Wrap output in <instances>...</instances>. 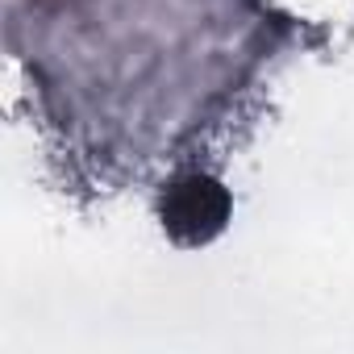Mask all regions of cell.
Segmentation results:
<instances>
[{"mask_svg": "<svg viewBox=\"0 0 354 354\" xmlns=\"http://www.w3.org/2000/svg\"><path fill=\"white\" fill-rule=\"evenodd\" d=\"M225 213H230V196L209 175H184V180H175L167 201H162V225L184 246L209 242L225 225Z\"/></svg>", "mask_w": 354, "mask_h": 354, "instance_id": "1", "label": "cell"}]
</instances>
